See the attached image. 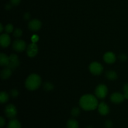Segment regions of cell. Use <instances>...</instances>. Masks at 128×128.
I'll return each mask as SVG.
<instances>
[{"label":"cell","instance_id":"obj_15","mask_svg":"<svg viewBox=\"0 0 128 128\" xmlns=\"http://www.w3.org/2000/svg\"><path fill=\"white\" fill-rule=\"evenodd\" d=\"M12 74V70L8 67L5 68L1 71V77L2 80H6L11 76Z\"/></svg>","mask_w":128,"mask_h":128},{"label":"cell","instance_id":"obj_30","mask_svg":"<svg viewBox=\"0 0 128 128\" xmlns=\"http://www.w3.org/2000/svg\"><path fill=\"white\" fill-rule=\"evenodd\" d=\"M21 2V0H11V2L12 5H15L17 6Z\"/></svg>","mask_w":128,"mask_h":128},{"label":"cell","instance_id":"obj_28","mask_svg":"<svg viewBox=\"0 0 128 128\" xmlns=\"http://www.w3.org/2000/svg\"><path fill=\"white\" fill-rule=\"evenodd\" d=\"M119 58L121 61H125L126 60H127V56L124 54H121L120 56H119Z\"/></svg>","mask_w":128,"mask_h":128},{"label":"cell","instance_id":"obj_13","mask_svg":"<svg viewBox=\"0 0 128 128\" xmlns=\"http://www.w3.org/2000/svg\"><path fill=\"white\" fill-rule=\"evenodd\" d=\"M98 109L99 112L102 116H106L110 112V108L104 102H101L99 104Z\"/></svg>","mask_w":128,"mask_h":128},{"label":"cell","instance_id":"obj_12","mask_svg":"<svg viewBox=\"0 0 128 128\" xmlns=\"http://www.w3.org/2000/svg\"><path fill=\"white\" fill-rule=\"evenodd\" d=\"M104 61L108 64H112L116 61V57L112 52H107L103 56Z\"/></svg>","mask_w":128,"mask_h":128},{"label":"cell","instance_id":"obj_10","mask_svg":"<svg viewBox=\"0 0 128 128\" xmlns=\"http://www.w3.org/2000/svg\"><path fill=\"white\" fill-rule=\"evenodd\" d=\"M111 101L115 104H119L123 102L125 98L124 94L120 92H114L111 95Z\"/></svg>","mask_w":128,"mask_h":128},{"label":"cell","instance_id":"obj_2","mask_svg":"<svg viewBox=\"0 0 128 128\" xmlns=\"http://www.w3.org/2000/svg\"><path fill=\"white\" fill-rule=\"evenodd\" d=\"M41 84V77L37 74H31L25 81V86L30 91H34L38 89Z\"/></svg>","mask_w":128,"mask_h":128},{"label":"cell","instance_id":"obj_8","mask_svg":"<svg viewBox=\"0 0 128 128\" xmlns=\"http://www.w3.org/2000/svg\"><path fill=\"white\" fill-rule=\"evenodd\" d=\"M26 52H27V54L29 57H34L37 54L38 52V48L36 44L34 43V42L30 44L27 48Z\"/></svg>","mask_w":128,"mask_h":128},{"label":"cell","instance_id":"obj_23","mask_svg":"<svg viewBox=\"0 0 128 128\" xmlns=\"http://www.w3.org/2000/svg\"><path fill=\"white\" fill-rule=\"evenodd\" d=\"M22 34V30L20 28H16V30L14 31V36L16 38L21 37Z\"/></svg>","mask_w":128,"mask_h":128},{"label":"cell","instance_id":"obj_31","mask_svg":"<svg viewBox=\"0 0 128 128\" xmlns=\"http://www.w3.org/2000/svg\"><path fill=\"white\" fill-rule=\"evenodd\" d=\"M24 18L25 20H29V19H30V14L29 13H28V12H26V13L24 14Z\"/></svg>","mask_w":128,"mask_h":128},{"label":"cell","instance_id":"obj_7","mask_svg":"<svg viewBox=\"0 0 128 128\" xmlns=\"http://www.w3.org/2000/svg\"><path fill=\"white\" fill-rule=\"evenodd\" d=\"M12 48L17 52H22L26 48V42L21 40H17L14 41Z\"/></svg>","mask_w":128,"mask_h":128},{"label":"cell","instance_id":"obj_18","mask_svg":"<svg viewBox=\"0 0 128 128\" xmlns=\"http://www.w3.org/2000/svg\"><path fill=\"white\" fill-rule=\"evenodd\" d=\"M106 76L107 78L110 80H115L117 79L118 75L115 71H108L106 72Z\"/></svg>","mask_w":128,"mask_h":128},{"label":"cell","instance_id":"obj_20","mask_svg":"<svg viewBox=\"0 0 128 128\" xmlns=\"http://www.w3.org/2000/svg\"><path fill=\"white\" fill-rule=\"evenodd\" d=\"M43 87L44 90H46V91H51L54 88L53 84L50 82H45L43 85Z\"/></svg>","mask_w":128,"mask_h":128},{"label":"cell","instance_id":"obj_3","mask_svg":"<svg viewBox=\"0 0 128 128\" xmlns=\"http://www.w3.org/2000/svg\"><path fill=\"white\" fill-rule=\"evenodd\" d=\"M90 71L92 74L94 75H100L103 71V67L102 65L98 62H92V63L90 64L89 66Z\"/></svg>","mask_w":128,"mask_h":128},{"label":"cell","instance_id":"obj_27","mask_svg":"<svg viewBox=\"0 0 128 128\" xmlns=\"http://www.w3.org/2000/svg\"><path fill=\"white\" fill-rule=\"evenodd\" d=\"M38 40H39V36H38V35L34 34L31 37V41H32V42H34V43H36Z\"/></svg>","mask_w":128,"mask_h":128},{"label":"cell","instance_id":"obj_4","mask_svg":"<svg viewBox=\"0 0 128 128\" xmlns=\"http://www.w3.org/2000/svg\"><path fill=\"white\" fill-rule=\"evenodd\" d=\"M108 88L104 84H100L95 90V94L98 98L103 99L107 96Z\"/></svg>","mask_w":128,"mask_h":128},{"label":"cell","instance_id":"obj_22","mask_svg":"<svg viewBox=\"0 0 128 128\" xmlns=\"http://www.w3.org/2000/svg\"><path fill=\"white\" fill-rule=\"evenodd\" d=\"M14 30V28L13 26H12L11 24H8L5 27V31L7 33H11Z\"/></svg>","mask_w":128,"mask_h":128},{"label":"cell","instance_id":"obj_26","mask_svg":"<svg viewBox=\"0 0 128 128\" xmlns=\"http://www.w3.org/2000/svg\"><path fill=\"white\" fill-rule=\"evenodd\" d=\"M104 126L106 128H111L112 127V122L110 120H108L105 122Z\"/></svg>","mask_w":128,"mask_h":128},{"label":"cell","instance_id":"obj_6","mask_svg":"<svg viewBox=\"0 0 128 128\" xmlns=\"http://www.w3.org/2000/svg\"><path fill=\"white\" fill-rule=\"evenodd\" d=\"M9 57H10V63H9L8 66L7 67L10 68L12 70H14L20 65L18 57L15 54H12Z\"/></svg>","mask_w":128,"mask_h":128},{"label":"cell","instance_id":"obj_34","mask_svg":"<svg viewBox=\"0 0 128 128\" xmlns=\"http://www.w3.org/2000/svg\"><path fill=\"white\" fill-rule=\"evenodd\" d=\"M86 128H92V126H88V127Z\"/></svg>","mask_w":128,"mask_h":128},{"label":"cell","instance_id":"obj_19","mask_svg":"<svg viewBox=\"0 0 128 128\" xmlns=\"http://www.w3.org/2000/svg\"><path fill=\"white\" fill-rule=\"evenodd\" d=\"M9 100V95L7 92L2 91L0 93V102L2 104L7 102Z\"/></svg>","mask_w":128,"mask_h":128},{"label":"cell","instance_id":"obj_29","mask_svg":"<svg viewBox=\"0 0 128 128\" xmlns=\"http://www.w3.org/2000/svg\"><path fill=\"white\" fill-rule=\"evenodd\" d=\"M5 123H6V122H5L4 119L2 117H1V118H0V127L3 128V126L5 125Z\"/></svg>","mask_w":128,"mask_h":128},{"label":"cell","instance_id":"obj_1","mask_svg":"<svg viewBox=\"0 0 128 128\" xmlns=\"http://www.w3.org/2000/svg\"><path fill=\"white\" fill-rule=\"evenodd\" d=\"M98 101L94 95L85 94L80 100V105L85 111H93L98 106Z\"/></svg>","mask_w":128,"mask_h":128},{"label":"cell","instance_id":"obj_33","mask_svg":"<svg viewBox=\"0 0 128 128\" xmlns=\"http://www.w3.org/2000/svg\"><path fill=\"white\" fill-rule=\"evenodd\" d=\"M6 8L7 10H10V9L11 8V4H7L6 6Z\"/></svg>","mask_w":128,"mask_h":128},{"label":"cell","instance_id":"obj_5","mask_svg":"<svg viewBox=\"0 0 128 128\" xmlns=\"http://www.w3.org/2000/svg\"><path fill=\"white\" fill-rule=\"evenodd\" d=\"M4 112L5 114L6 115V116L8 118L12 120V119H14L16 117V114H17L16 108L12 104H10L7 105L6 108H5Z\"/></svg>","mask_w":128,"mask_h":128},{"label":"cell","instance_id":"obj_17","mask_svg":"<svg viewBox=\"0 0 128 128\" xmlns=\"http://www.w3.org/2000/svg\"><path fill=\"white\" fill-rule=\"evenodd\" d=\"M66 126H67V128H79V124L77 121L71 119V120H68Z\"/></svg>","mask_w":128,"mask_h":128},{"label":"cell","instance_id":"obj_14","mask_svg":"<svg viewBox=\"0 0 128 128\" xmlns=\"http://www.w3.org/2000/svg\"><path fill=\"white\" fill-rule=\"evenodd\" d=\"M10 63V57L4 53H1L0 54V65L1 66H8Z\"/></svg>","mask_w":128,"mask_h":128},{"label":"cell","instance_id":"obj_24","mask_svg":"<svg viewBox=\"0 0 128 128\" xmlns=\"http://www.w3.org/2000/svg\"><path fill=\"white\" fill-rule=\"evenodd\" d=\"M123 91H124V96L125 99L128 100V83L125 84L123 86Z\"/></svg>","mask_w":128,"mask_h":128},{"label":"cell","instance_id":"obj_16","mask_svg":"<svg viewBox=\"0 0 128 128\" xmlns=\"http://www.w3.org/2000/svg\"><path fill=\"white\" fill-rule=\"evenodd\" d=\"M7 128H21V125L19 121L12 119L9 122Z\"/></svg>","mask_w":128,"mask_h":128},{"label":"cell","instance_id":"obj_21","mask_svg":"<svg viewBox=\"0 0 128 128\" xmlns=\"http://www.w3.org/2000/svg\"><path fill=\"white\" fill-rule=\"evenodd\" d=\"M80 110L78 108H74L71 111V114L74 117H77L80 115Z\"/></svg>","mask_w":128,"mask_h":128},{"label":"cell","instance_id":"obj_11","mask_svg":"<svg viewBox=\"0 0 128 128\" xmlns=\"http://www.w3.org/2000/svg\"><path fill=\"white\" fill-rule=\"evenodd\" d=\"M11 38L8 34H2L0 36V44L2 48H6L10 44Z\"/></svg>","mask_w":128,"mask_h":128},{"label":"cell","instance_id":"obj_9","mask_svg":"<svg viewBox=\"0 0 128 128\" xmlns=\"http://www.w3.org/2000/svg\"><path fill=\"white\" fill-rule=\"evenodd\" d=\"M41 22L37 19H34L30 21L28 24V28L32 31H37L40 30L41 27Z\"/></svg>","mask_w":128,"mask_h":128},{"label":"cell","instance_id":"obj_25","mask_svg":"<svg viewBox=\"0 0 128 128\" xmlns=\"http://www.w3.org/2000/svg\"><path fill=\"white\" fill-rule=\"evenodd\" d=\"M11 96H12V97L13 98H16L18 96L19 94V92L17 90H16V89H14V90H12L11 91Z\"/></svg>","mask_w":128,"mask_h":128},{"label":"cell","instance_id":"obj_32","mask_svg":"<svg viewBox=\"0 0 128 128\" xmlns=\"http://www.w3.org/2000/svg\"><path fill=\"white\" fill-rule=\"evenodd\" d=\"M2 31H3V26H2V24H0V32H2Z\"/></svg>","mask_w":128,"mask_h":128}]
</instances>
